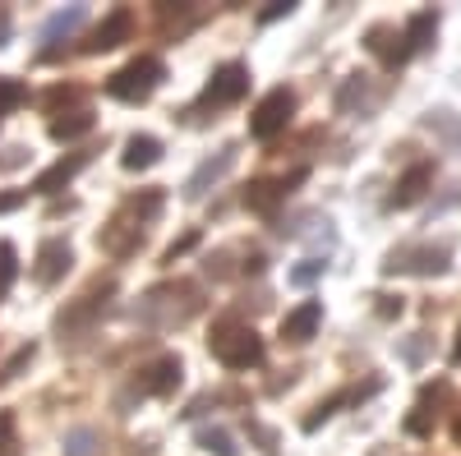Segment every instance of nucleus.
I'll return each mask as SVG.
<instances>
[{"label":"nucleus","instance_id":"1","mask_svg":"<svg viewBox=\"0 0 461 456\" xmlns=\"http://www.w3.org/2000/svg\"><path fill=\"white\" fill-rule=\"evenodd\" d=\"M208 351H212V360L217 364H226V369H258L263 364V336L249 327V323H240V318H221V323H212V332H208Z\"/></svg>","mask_w":461,"mask_h":456},{"label":"nucleus","instance_id":"2","mask_svg":"<svg viewBox=\"0 0 461 456\" xmlns=\"http://www.w3.org/2000/svg\"><path fill=\"white\" fill-rule=\"evenodd\" d=\"M162 79H167V65L158 56H134L130 65H121L106 79V93L115 102H148L152 93L162 88Z\"/></svg>","mask_w":461,"mask_h":456},{"label":"nucleus","instance_id":"3","mask_svg":"<svg viewBox=\"0 0 461 456\" xmlns=\"http://www.w3.org/2000/svg\"><path fill=\"white\" fill-rule=\"evenodd\" d=\"M249 93V65H240V60H226L212 79H208V88L199 93V102L189 106V116H199V111H221V106H236L240 97Z\"/></svg>","mask_w":461,"mask_h":456},{"label":"nucleus","instance_id":"4","mask_svg":"<svg viewBox=\"0 0 461 456\" xmlns=\"http://www.w3.org/2000/svg\"><path fill=\"white\" fill-rule=\"evenodd\" d=\"M452 268V245H397L383 263V273H415V277H438Z\"/></svg>","mask_w":461,"mask_h":456},{"label":"nucleus","instance_id":"5","mask_svg":"<svg viewBox=\"0 0 461 456\" xmlns=\"http://www.w3.org/2000/svg\"><path fill=\"white\" fill-rule=\"evenodd\" d=\"M295 116V93L291 88H273L258 106H254V116H249V134L254 139H277Z\"/></svg>","mask_w":461,"mask_h":456},{"label":"nucleus","instance_id":"6","mask_svg":"<svg viewBox=\"0 0 461 456\" xmlns=\"http://www.w3.org/2000/svg\"><path fill=\"white\" fill-rule=\"evenodd\" d=\"M180 373H185L180 355H162V360H152L134 373V392L139 397H167V392L180 388Z\"/></svg>","mask_w":461,"mask_h":456},{"label":"nucleus","instance_id":"7","mask_svg":"<svg viewBox=\"0 0 461 456\" xmlns=\"http://www.w3.org/2000/svg\"><path fill=\"white\" fill-rule=\"evenodd\" d=\"M69 263H74L69 240H42V245H37V258H32V277H37V286H56V282L69 273Z\"/></svg>","mask_w":461,"mask_h":456},{"label":"nucleus","instance_id":"8","mask_svg":"<svg viewBox=\"0 0 461 456\" xmlns=\"http://www.w3.org/2000/svg\"><path fill=\"white\" fill-rule=\"evenodd\" d=\"M236 157H240V148H236V143H226V148L217 152V157H208V162H203L194 175H189V184H185V199H203L212 184H221V180H226V171L236 166Z\"/></svg>","mask_w":461,"mask_h":456},{"label":"nucleus","instance_id":"9","mask_svg":"<svg viewBox=\"0 0 461 456\" xmlns=\"http://www.w3.org/2000/svg\"><path fill=\"white\" fill-rule=\"evenodd\" d=\"M304 175H310V171L295 166V171H291V175H282V180H254V184L245 189V203H249L254 212H277V203L291 194V184H300Z\"/></svg>","mask_w":461,"mask_h":456},{"label":"nucleus","instance_id":"10","mask_svg":"<svg viewBox=\"0 0 461 456\" xmlns=\"http://www.w3.org/2000/svg\"><path fill=\"white\" fill-rule=\"evenodd\" d=\"M93 162V152H69V157H60V162H51L42 175L32 180V194H56V189H65L74 175H79L84 166Z\"/></svg>","mask_w":461,"mask_h":456},{"label":"nucleus","instance_id":"11","mask_svg":"<svg viewBox=\"0 0 461 456\" xmlns=\"http://www.w3.org/2000/svg\"><path fill=\"white\" fill-rule=\"evenodd\" d=\"M319 323H323V304H319V300H304L300 309H291V314L282 318V341H291V346H304V341L319 332Z\"/></svg>","mask_w":461,"mask_h":456},{"label":"nucleus","instance_id":"12","mask_svg":"<svg viewBox=\"0 0 461 456\" xmlns=\"http://www.w3.org/2000/svg\"><path fill=\"white\" fill-rule=\"evenodd\" d=\"M429 184H434V162H415V166L397 180V189L388 194V208H411V203H420Z\"/></svg>","mask_w":461,"mask_h":456},{"label":"nucleus","instance_id":"13","mask_svg":"<svg viewBox=\"0 0 461 456\" xmlns=\"http://www.w3.org/2000/svg\"><path fill=\"white\" fill-rule=\"evenodd\" d=\"M434 37H438V10H420V14H411V19H406V28H402L406 56L429 51V47H434Z\"/></svg>","mask_w":461,"mask_h":456},{"label":"nucleus","instance_id":"14","mask_svg":"<svg viewBox=\"0 0 461 456\" xmlns=\"http://www.w3.org/2000/svg\"><path fill=\"white\" fill-rule=\"evenodd\" d=\"M130 28H134V14H130V10H111V14L97 23V32L88 37V51H111V47H121L125 37H130Z\"/></svg>","mask_w":461,"mask_h":456},{"label":"nucleus","instance_id":"15","mask_svg":"<svg viewBox=\"0 0 461 456\" xmlns=\"http://www.w3.org/2000/svg\"><path fill=\"white\" fill-rule=\"evenodd\" d=\"M162 139H152V134H130L125 139V171H148V166H158L162 162Z\"/></svg>","mask_w":461,"mask_h":456},{"label":"nucleus","instance_id":"16","mask_svg":"<svg viewBox=\"0 0 461 456\" xmlns=\"http://www.w3.org/2000/svg\"><path fill=\"white\" fill-rule=\"evenodd\" d=\"M378 392V383H365V388H346V392H337V397H328V401H319L314 406V415L304 420V434H314L323 420H332V415L341 410V406H351V401H365V397H374Z\"/></svg>","mask_w":461,"mask_h":456},{"label":"nucleus","instance_id":"17","mask_svg":"<svg viewBox=\"0 0 461 456\" xmlns=\"http://www.w3.org/2000/svg\"><path fill=\"white\" fill-rule=\"evenodd\" d=\"M438 401H447V383H434V388L420 392V406H415V415L406 420V429H411V434H429V420L438 415V410H434Z\"/></svg>","mask_w":461,"mask_h":456},{"label":"nucleus","instance_id":"18","mask_svg":"<svg viewBox=\"0 0 461 456\" xmlns=\"http://www.w3.org/2000/svg\"><path fill=\"white\" fill-rule=\"evenodd\" d=\"M93 130V111H74V116L65 121H51V139L56 143H74V139H84Z\"/></svg>","mask_w":461,"mask_h":456},{"label":"nucleus","instance_id":"19","mask_svg":"<svg viewBox=\"0 0 461 456\" xmlns=\"http://www.w3.org/2000/svg\"><path fill=\"white\" fill-rule=\"evenodd\" d=\"M84 19H88V10H84V5H69L65 14H56V19H51V23L42 28V42H56L60 32H74V28H79Z\"/></svg>","mask_w":461,"mask_h":456},{"label":"nucleus","instance_id":"20","mask_svg":"<svg viewBox=\"0 0 461 456\" xmlns=\"http://www.w3.org/2000/svg\"><path fill=\"white\" fill-rule=\"evenodd\" d=\"M199 447L212 452V456H240V452H236V438H230L226 429H203V434H199Z\"/></svg>","mask_w":461,"mask_h":456},{"label":"nucleus","instance_id":"21","mask_svg":"<svg viewBox=\"0 0 461 456\" xmlns=\"http://www.w3.org/2000/svg\"><path fill=\"white\" fill-rule=\"evenodd\" d=\"M97 447H102V438L93 429H74L65 438V456H97Z\"/></svg>","mask_w":461,"mask_h":456},{"label":"nucleus","instance_id":"22","mask_svg":"<svg viewBox=\"0 0 461 456\" xmlns=\"http://www.w3.org/2000/svg\"><path fill=\"white\" fill-rule=\"evenodd\" d=\"M32 355H37V346H32V341H28V346H19L10 360H5V369H0V388H5V383H14V378L32 364Z\"/></svg>","mask_w":461,"mask_h":456},{"label":"nucleus","instance_id":"23","mask_svg":"<svg viewBox=\"0 0 461 456\" xmlns=\"http://www.w3.org/2000/svg\"><path fill=\"white\" fill-rule=\"evenodd\" d=\"M323 273H328L323 258H304V263H295V268H291V286H314Z\"/></svg>","mask_w":461,"mask_h":456},{"label":"nucleus","instance_id":"24","mask_svg":"<svg viewBox=\"0 0 461 456\" xmlns=\"http://www.w3.org/2000/svg\"><path fill=\"white\" fill-rule=\"evenodd\" d=\"M14 273H19V254H14V245H0V300H5Z\"/></svg>","mask_w":461,"mask_h":456},{"label":"nucleus","instance_id":"25","mask_svg":"<svg viewBox=\"0 0 461 456\" xmlns=\"http://www.w3.org/2000/svg\"><path fill=\"white\" fill-rule=\"evenodd\" d=\"M23 97H28V88H23L19 79H0V116H5V111H14Z\"/></svg>","mask_w":461,"mask_h":456},{"label":"nucleus","instance_id":"26","mask_svg":"<svg viewBox=\"0 0 461 456\" xmlns=\"http://www.w3.org/2000/svg\"><path fill=\"white\" fill-rule=\"evenodd\" d=\"M245 429H249V438L258 443V452H263V456H277V434H273V429L258 425V420H249Z\"/></svg>","mask_w":461,"mask_h":456},{"label":"nucleus","instance_id":"27","mask_svg":"<svg viewBox=\"0 0 461 456\" xmlns=\"http://www.w3.org/2000/svg\"><path fill=\"white\" fill-rule=\"evenodd\" d=\"M0 456H19V438H14V415L0 410Z\"/></svg>","mask_w":461,"mask_h":456},{"label":"nucleus","instance_id":"28","mask_svg":"<svg viewBox=\"0 0 461 456\" xmlns=\"http://www.w3.org/2000/svg\"><path fill=\"white\" fill-rule=\"evenodd\" d=\"M291 10H295V0H273V5L258 14V23H277V19H286Z\"/></svg>","mask_w":461,"mask_h":456},{"label":"nucleus","instance_id":"29","mask_svg":"<svg viewBox=\"0 0 461 456\" xmlns=\"http://www.w3.org/2000/svg\"><path fill=\"white\" fill-rule=\"evenodd\" d=\"M60 102H79V88H51L47 93V106H60Z\"/></svg>","mask_w":461,"mask_h":456},{"label":"nucleus","instance_id":"30","mask_svg":"<svg viewBox=\"0 0 461 456\" xmlns=\"http://www.w3.org/2000/svg\"><path fill=\"white\" fill-rule=\"evenodd\" d=\"M194 240H199V231H189V236H185V240H176V245H171V249H167V263H176V258H180V254H185V249H189V245H194Z\"/></svg>","mask_w":461,"mask_h":456},{"label":"nucleus","instance_id":"31","mask_svg":"<svg viewBox=\"0 0 461 456\" xmlns=\"http://www.w3.org/2000/svg\"><path fill=\"white\" fill-rule=\"evenodd\" d=\"M23 189H14V194H0V212H14V208H23Z\"/></svg>","mask_w":461,"mask_h":456},{"label":"nucleus","instance_id":"32","mask_svg":"<svg viewBox=\"0 0 461 456\" xmlns=\"http://www.w3.org/2000/svg\"><path fill=\"white\" fill-rule=\"evenodd\" d=\"M378 300H383V304H378V309H383V314H388V318H393V314H402V295H397V300H393V295H378Z\"/></svg>","mask_w":461,"mask_h":456},{"label":"nucleus","instance_id":"33","mask_svg":"<svg viewBox=\"0 0 461 456\" xmlns=\"http://www.w3.org/2000/svg\"><path fill=\"white\" fill-rule=\"evenodd\" d=\"M452 364H461V327H456V346H452Z\"/></svg>","mask_w":461,"mask_h":456},{"label":"nucleus","instance_id":"34","mask_svg":"<svg viewBox=\"0 0 461 456\" xmlns=\"http://www.w3.org/2000/svg\"><path fill=\"white\" fill-rule=\"evenodd\" d=\"M452 438L461 443V410H456V420H452Z\"/></svg>","mask_w":461,"mask_h":456}]
</instances>
